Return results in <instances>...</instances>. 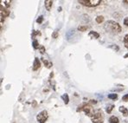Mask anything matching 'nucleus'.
I'll use <instances>...</instances> for the list:
<instances>
[{"instance_id":"f257e3e1","label":"nucleus","mask_w":128,"mask_h":123,"mask_svg":"<svg viewBox=\"0 0 128 123\" xmlns=\"http://www.w3.org/2000/svg\"><path fill=\"white\" fill-rule=\"evenodd\" d=\"M104 29L107 32L111 34H119L121 32L122 28L117 22H114L113 20L107 21L104 25Z\"/></svg>"},{"instance_id":"f03ea898","label":"nucleus","mask_w":128,"mask_h":123,"mask_svg":"<svg viewBox=\"0 0 128 123\" xmlns=\"http://www.w3.org/2000/svg\"><path fill=\"white\" fill-rule=\"evenodd\" d=\"M76 111L77 112H84L86 114V115L89 116L90 118L93 116V113H94L93 107L88 103H81V105H79Z\"/></svg>"},{"instance_id":"7ed1b4c3","label":"nucleus","mask_w":128,"mask_h":123,"mask_svg":"<svg viewBox=\"0 0 128 123\" xmlns=\"http://www.w3.org/2000/svg\"><path fill=\"white\" fill-rule=\"evenodd\" d=\"M104 120V115L101 109H97L94 111L93 115L91 117V121L93 123H102Z\"/></svg>"},{"instance_id":"20e7f679","label":"nucleus","mask_w":128,"mask_h":123,"mask_svg":"<svg viewBox=\"0 0 128 123\" xmlns=\"http://www.w3.org/2000/svg\"><path fill=\"white\" fill-rule=\"evenodd\" d=\"M80 4L87 7H95L98 6L101 3V0H79Z\"/></svg>"},{"instance_id":"39448f33","label":"nucleus","mask_w":128,"mask_h":123,"mask_svg":"<svg viewBox=\"0 0 128 123\" xmlns=\"http://www.w3.org/2000/svg\"><path fill=\"white\" fill-rule=\"evenodd\" d=\"M48 119H49V114L46 110L41 111L36 115V121L38 123H45Z\"/></svg>"},{"instance_id":"423d86ee","label":"nucleus","mask_w":128,"mask_h":123,"mask_svg":"<svg viewBox=\"0 0 128 123\" xmlns=\"http://www.w3.org/2000/svg\"><path fill=\"white\" fill-rule=\"evenodd\" d=\"M0 8H1V11H0V13H1V23H3L4 22L5 17L9 16V15H10V10L3 6V4H1Z\"/></svg>"},{"instance_id":"0eeeda50","label":"nucleus","mask_w":128,"mask_h":123,"mask_svg":"<svg viewBox=\"0 0 128 123\" xmlns=\"http://www.w3.org/2000/svg\"><path fill=\"white\" fill-rule=\"evenodd\" d=\"M40 67H41V62H40V60L38 59V57H36L35 60H34L32 69H33L34 71H36V70L38 69H39Z\"/></svg>"},{"instance_id":"6e6552de","label":"nucleus","mask_w":128,"mask_h":123,"mask_svg":"<svg viewBox=\"0 0 128 123\" xmlns=\"http://www.w3.org/2000/svg\"><path fill=\"white\" fill-rule=\"evenodd\" d=\"M52 4H53V1H52V0H47V1H45V2H44V5H45L46 10H49V11L51 10Z\"/></svg>"},{"instance_id":"1a4fd4ad","label":"nucleus","mask_w":128,"mask_h":123,"mask_svg":"<svg viewBox=\"0 0 128 123\" xmlns=\"http://www.w3.org/2000/svg\"><path fill=\"white\" fill-rule=\"evenodd\" d=\"M88 36L90 38H93V39H98L100 37V34L98 32H96V31H90Z\"/></svg>"},{"instance_id":"9d476101","label":"nucleus","mask_w":128,"mask_h":123,"mask_svg":"<svg viewBox=\"0 0 128 123\" xmlns=\"http://www.w3.org/2000/svg\"><path fill=\"white\" fill-rule=\"evenodd\" d=\"M119 110H120V112H121V113L123 114V115H124V116H127V115H128V109L126 108H125L124 106H121V107H120Z\"/></svg>"},{"instance_id":"9b49d317","label":"nucleus","mask_w":128,"mask_h":123,"mask_svg":"<svg viewBox=\"0 0 128 123\" xmlns=\"http://www.w3.org/2000/svg\"><path fill=\"white\" fill-rule=\"evenodd\" d=\"M42 61H43V62L44 63V65L46 66V68H48V69H50L52 67V65H53L51 62L48 61V60L44 59V58H42Z\"/></svg>"},{"instance_id":"f8f14e48","label":"nucleus","mask_w":128,"mask_h":123,"mask_svg":"<svg viewBox=\"0 0 128 123\" xmlns=\"http://www.w3.org/2000/svg\"><path fill=\"white\" fill-rule=\"evenodd\" d=\"M119 118L118 117L114 116V115H113V116H111L109 118V122L110 123H119Z\"/></svg>"},{"instance_id":"ddd939ff","label":"nucleus","mask_w":128,"mask_h":123,"mask_svg":"<svg viewBox=\"0 0 128 123\" xmlns=\"http://www.w3.org/2000/svg\"><path fill=\"white\" fill-rule=\"evenodd\" d=\"M62 99L63 100V101H64V103H65V104H68V102H69V97H68V94H62Z\"/></svg>"},{"instance_id":"4468645a","label":"nucleus","mask_w":128,"mask_h":123,"mask_svg":"<svg viewBox=\"0 0 128 123\" xmlns=\"http://www.w3.org/2000/svg\"><path fill=\"white\" fill-rule=\"evenodd\" d=\"M104 20H105V17L103 16H98L96 18H95V21H96V23H103Z\"/></svg>"},{"instance_id":"2eb2a0df","label":"nucleus","mask_w":128,"mask_h":123,"mask_svg":"<svg viewBox=\"0 0 128 123\" xmlns=\"http://www.w3.org/2000/svg\"><path fill=\"white\" fill-rule=\"evenodd\" d=\"M87 29H88V26H87V25H80V26L78 27V31H81V32L86 31Z\"/></svg>"},{"instance_id":"dca6fc26","label":"nucleus","mask_w":128,"mask_h":123,"mask_svg":"<svg viewBox=\"0 0 128 123\" xmlns=\"http://www.w3.org/2000/svg\"><path fill=\"white\" fill-rule=\"evenodd\" d=\"M123 43H124V45L126 49H128V34H126L124 37V40H123Z\"/></svg>"},{"instance_id":"f3484780","label":"nucleus","mask_w":128,"mask_h":123,"mask_svg":"<svg viewBox=\"0 0 128 123\" xmlns=\"http://www.w3.org/2000/svg\"><path fill=\"white\" fill-rule=\"evenodd\" d=\"M114 105H108L107 107V113L111 114L112 111H113V109H114Z\"/></svg>"},{"instance_id":"a211bd4d","label":"nucleus","mask_w":128,"mask_h":123,"mask_svg":"<svg viewBox=\"0 0 128 123\" xmlns=\"http://www.w3.org/2000/svg\"><path fill=\"white\" fill-rule=\"evenodd\" d=\"M107 97L109 99H112V100H116V99L118 98V94H109Z\"/></svg>"},{"instance_id":"6ab92c4d","label":"nucleus","mask_w":128,"mask_h":123,"mask_svg":"<svg viewBox=\"0 0 128 123\" xmlns=\"http://www.w3.org/2000/svg\"><path fill=\"white\" fill-rule=\"evenodd\" d=\"M32 44H33V48L35 49H39V43H38V41H37V40H34L33 41V43H32Z\"/></svg>"},{"instance_id":"aec40b11","label":"nucleus","mask_w":128,"mask_h":123,"mask_svg":"<svg viewBox=\"0 0 128 123\" xmlns=\"http://www.w3.org/2000/svg\"><path fill=\"white\" fill-rule=\"evenodd\" d=\"M2 3H4V6H5V8H7L8 9L9 7L10 6V1H4V2H2Z\"/></svg>"},{"instance_id":"412c9836","label":"nucleus","mask_w":128,"mask_h":123,"mask_svg":"<svg viewBox=\"0 0 128 123\" xmlns=\"http://www.w3.org/2000/svg\"><path fill=\"white\" fill-rule=\"evenodd\" d=\"M52 37L55 39L57 38L58 37V30H56V31L53 32V34H52Z\"/></svg>"},{"instance_id":"4be33fe9","label":"nucleus","mask_w":128,"mask_h":123,"mask_svg":"<svg viewBox=\"0 0 128 123\" xmlns=\"http://www.w3.org/2000/svg\"><path fill=\"white\" fill-rule=\"evenodd\" d=\"M39 50H40V52H41V54H44L45 53V47L43 45H40Z\"/></svg>"},{"instance_id":"5701e85b","label":"nucleus","mask_w":128,"mask_h":123,"mask_svg":"<svg viewBox=\"0 0 128 123\" xmlns=\"http://www.w3.org/2000/svg\"><path fill=\"white\" fill-rule=\"evenodd\" d=\"M43 16H40L39 17L36 19V22L38 23H43Z\"/></svg>"},{"instance_id":"b1692460","label":"nucleus","mask_w":128,"mask_h":123,"mask_svg":"<svg viewBox=\"0 0 128 123\" xmlns=\"http://www.w3.org/2000/svg\"><path fill=\"white\" fill-rule=\"evenodd\" d=\"M110 48H111V49H115V51H119V47L117 45H116V44H113V45L112 46H110Z\"/></svg>"},{"instance_id":"393cba45","label":"nucleus","mask_w":128,"mask_h":123,"mask_svg":"<svg viewBox=\"0 0 128 123\" xmlns=\"http://www.w3.org/2000/svg\"><path fill=\"white\" fill-rule=\"evenodd\" d=\"M122 100H124V101H128V94H125L124 96L122 97Z\"/></svg>"},{"instance_id":"a878e982","label":"nucleus","mask_w":128,"mask_h":123,"mask_svg":"<svg viewBox=\"0 0 128 123\" xmlns=\"http://www.w3.org/2000/svg\"><path fill=\"white\" fill-rule=\"evenodd\" d=\"M123 23H124V24L126 25V26H128V16L124 19V22H123Z\"/></svg>"},{"instance_id":"bb28decb","label":"nucleus","mask_w":128,"mask_h":123,"mask_svg":"<svg viewBox=\"0 0 128 123\" xmlns=\"http://www.w3.org/2000/svg\"><path fill=\"white\" fill-rule=\"evenodd\" d=\"M90 102L93 103V104H95V103H96V101H93V100H90Z\"/></svg>"},{"instance_id":"cd10ccee","label":"nucleus","mask_w":128,"mask_h":123,"mask_svg":"<svg viewBox=\"0 0 128 123\" xmlns=\"http://www.w3.org/2000/svg\"><path fill=\"white\" fill-rule=\"evenodd\" d=\"M123 3H125V4H128V0H124Z\"/></svg>"},{"instance_id":"c85d7f7f","label":"nucleus","mask_w":128,"mask_h":123,"mask_svg":"<svg viewBox=\"0 0 128 123\" xmlns=\"http://www.w3.org/2000/svg\"><path fill=\"white\" fill-rule=\"evenodd\" d=\"M127 57H128V53L126 54V55H124V58H127Z\"/></svg>"},{"instance_id":"c756f323","label":"nucleus","mask_w":128,"mask_h":123,"mask_svg":"<svg viewBox=\"0 0 128 123\" xmlns=\"http://www.w3.org/2000/svg\"><path fill=\"white\" fill-rule=\"evenodd\" d=\"M36 100H34V101H33V106H34V107H36Z\"/></svg>"}]
</instances>
